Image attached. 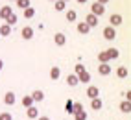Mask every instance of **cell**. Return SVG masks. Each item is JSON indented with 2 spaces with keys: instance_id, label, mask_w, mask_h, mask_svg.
Segmentation results:
<instances>
[{
  "instance_id": "6da1fadb",
  "label": "cell",
  "mask_w": 131,
  "mask_h": 120,
  "mask_svg": "<svg viewBox=\"0 0 131 120\" xmlns=\"http://www.w3.org/2000/svg\"><path fill=\"white\" fill-rule=\"evenodd\" d=\"M91 13H92L94 17H102L103 13H105V6H102V4H98V2H94V4L91 6Z\"/></svg>"
},
{
  "instance_id": "7a4b0ae2",
  "label": "cell",
  "mask_w": 131,
  "mask_h": 120,
  "mask_svg": "<svg viewBox=\"0 0 131 120\" xmlns=\"http://www.w3.org/2000/svg\"><path fill=\"white\" fill-rule=\"evenodd\" d=\"M83 22H85L89 28H94V26H98V22H100V20H98V17H94L92 13H89V15L85 17V20H83Z\"/></svg>"
},
{
  "instance_id": "3957f363",
  "label": "cell",
  "mask_w": 131,
  "mask_h": 120,
  "mask_svg": "<svg viewBox=\"0 0 131 120\" xmlns=\"http://www.w3.org/2000/svg\"><path fill=\"white\" fill-rule=\"evenodd\" d=\"M85 94H87V96H89L91 100L100 98V96H98V94H100V89L96 87V85H89V89H87V92H85Z\"/></svg>"
},
{
  "instance_id": "277c9868",
  "label": "cell",
  "mask_w": 131,
  "mask_h": 120,
  "mask_svg": "<svg viewBox=\"0 0 131 120\" xmlns=\"http://www.w3.org/2000/svg\"><path fill=\"white\" fill-rule=\"evenodd\" d=\"M111 24H109V26L111 28H116V26H120V24L122 22H124V19H122V15H118V13H115V15H111Z\"/></svg>"
},
{
  "instance_id": "5b68a950",
  "label": "cell",
  "mask_w": 131,
  "mask_h": 120,
  "mask_svg": "<svg viewBox=\"0 0 131 120\" xmlns=\"http://www.w3.org/2000/svg\"><path fill=\"white\" fill-rule=\"evenodd\" d=\"M15 102H17V96H15V92H6L4 94V104L6 105H15Z\"/></svg>"
},
{
  "instance_id": "8992f818",
  "label": "cell",
  "mask_w": 131,
  "mask_h": 120,
  "mask_svg": "<svg viewBox=\"0 0 131 120\" xmlns=\"http://www.w3.org/2000/svg\"><path fill=\"white\" fill-rule=\"evenodd\" d=\"M103 37H105L107 41H113V39L116 37V30H115V28H111V26L103 28Z\"/></svg>"
},
{
  "instance_id": "52a82bcc",
  "label": "cell",
  "mask_w": 131,
  "mask_h": 120,
  "mask_svg": "<svg viewBox=\"0 0 131 120\" xmlns=\"http://www.w3.org/2000/svg\"><path fill=\"white\" fill-rule=\"evenodd\" d=\"M20 35H22V39L30 41V39L33 37V28H31V26H24V28H22V31H20Z\"/></svg>"
},
{
  "instance_id": "ba28073f",
  "label": "cell",
  "mask_w": 131,
  "mask_h": 120,
  "mask_svg": "<svg viewBox=\"0 0 131 120\" xmlns=\"http://www.w3.org/2000/svg\"><path fill=\"white\" fill-rule=\"evenodd\" d=\"M98 74H102V76L111 74V65L109 63H100L98 65Z\"/></svg>"
},
{
  "instance_id": "9c48e42d",
  "label": "cell",
  "mask_w": 131,
  "mask_h": 120,
  "mask_svg": "<svg viewBox=\"0 0 131 120\" xmlns=\"http://www.w3.org/2000/svg\"><path fill=\"white\" fill-rule=\"evenodd\" d=\"M26 116H28L30 120H33V118H37V116H39V109H37L35 105H31V107H28V109H26Z\"/></svg>"
},
{
  "instance_id": "30bf717a",
  "label": "cell",
  "mask_w": 131,
  "mask_h": 120,
  "mask_svg": "<svg viewBox=\"0 0 131 120\" xmlns=\"http://www.w3.org/2000/svg\"><path fill=\"white\" fill-rule=\"evenodd\" d=\"M54 42H56V45L57 46H63L65 45V42H67V35H65V33H56V35H54Z\"/></svg>"
},
{
  "instance_id": "8fae6325",
  "label": "cell",
  "mask_w": 131,
  "mask_h": 120,
  "mask_svg": "<svg viewBox=\"0 0 131 120\" xmlns=\"http://www.w3.org/2000/svg\"><path fill=\"white\" fill-rule=\"evenodd\" d=\"M11 13H13L11 6H2V7H0V19H4V20H6Z\"/></svg>"
},
{
  "instance_id": "7c38bea8",
  "label": "cell",
  "mask_w": 131,
  "mask_h": 120,
  "mask_svg": "<svg viewBox=\"0 0 131 120\" xmlns=\"http://www.w3.org/2000/svg\"><path fill=\"white\" fill-rule=\"evenodd\" d=\"M76 30H78V33H81V35H87V33L91 31V28L87 26V24L81 20V22H78V26H76Z\"/></svg>"
},
{
  "instance_id": "4fadbf2b",
  "label": "cell",
  "mask_w": 131,
  "mask_h": 120,
  "mask_svg": "<svg viewBox=\"0 0 131 120\" xmlns=\"http://www.w3.org/2000/svg\"><path fill=\"white\" fill-rule=\"evenodd\" d=\"M30 96L33 100V104H35V102H42V100H45V92H42V91H33Z\"/></svg>"
},
{
  "instance_id": "5bb4252c",
  "label": "cell",
  "mask_w": 131,
  "mask_h": 120,
  "mask_svg": "<svg viewBox=\"0 0 131 120\" xmlns=\"http://www.w3.org/2000/svg\"><path fill=\"white\" fill-rule=\"evenodd\" d=\"M59 76H61V68L59 67H52L50 68V80H59Z\"/></svg>"
},
{
  "instance_id": "9a60e30c",
  "label": "cell",
  "mask_w": 131,
  "mask_h": 120,
  "mask_svg": "<svg viewBox=\"0 0 131 120\" xmlns=\"http://www.w3.org/2000/svg\"><path fill=\"white\" fill-rule=\"evenodd\" d=\"M9 35H11V26L2 24V26H0V37H9Z\"/></svg>"
},
{
  "instance_id": "2e32d148",
  "label": "cell",
  "mask_w": 131,
  "mask_h": 120,
  "mask_svg": "<svg viewBox=\"0 0 131 120\" xmlns=\"http://www.w3.org/2000/svg\"><path fill=\"white\" fill-rule=\"evenodd\" d=\"M105 54H107V57H109V61H111V59H118V56H120V52H118L116 48H107Z\"/></svg>"
},
{
  "instance_id": "e0dca14e",
  "label": "cell",
  "mask_w": 131,
  "mask_h": 120,
  "mask_svg": "<svg viewBox=\"0 0 131 120\" xmlns=\"http://www.w3.org/2000/svg\"><path fill=\"white\" fill-rule=\"evenodd\" d=\"M78 81H80V83H91V74L89 72H81L80 76H78Z\"/></svg>"
},
{
  "instance_id": "ac0fdd59",
  "label": "cell",
  "mask_w": 131,
  "mask_h": 120,
  "mask_svg": "<svg viewBox=\"0 0 131 120\" xmlns=\"http://www.w3.org/2000/svg\"><path fill=\"white\" fill-rule=\"evenodd\" d=\"M67 83L70 85V87H76V85L80 83V81H78V76H76V74H68V76H67Z\"/></svg>"
},
{
  "instance_id": "d6986e66",
  "label": "cell",
  "mask_w": 131,
  "mask_h": 120,
  "mask_svg": "<svg viewBox=\"0 0 131 120\" xmlns=\"http://www.w3.org/2000/svg\"><path fill=\"white\" fill-rule=\"evenodd\" d=\"M33 105V100H31V96H30V94H26V96L22 98V107H26V109H28V107H31Z\"/></svg>"
},
{
  "instance_id": "ffe728a7",
  "label": "cell",
  "mask_w": 131,
  "mask_h": 120,
  "mask_svg": "<svg viewBox=\"0 0 131 120\" xmlns=\"http://www.w3.org/2000/svg\"><path fill=\"white\" fill-rule=\"evenodd\" d=\"M17 20H19V19H17V15H15V13H11V15H9V17L6 19V24H7V26H11V28H13L15 24H17Z\"/></svg>"
},
{
  "instance_id": "44dd1931",
  "label": "cell",
  "mask_w": 131,
  "mask_h": 120,
  "mask_svg": "<svg viewBox=\"0 0 131 120\" xmlns=\"http://www.w3.org/2000/svg\"><path fill=\"white\" fill-rule=\"evenodd\" d=\"M76 19H78V13H76L74 9H68V11H67V20H68V22H76Z\"/></svg>"
},
{
  "instance_id": "7402d4cb",
  "label": "cell",
  "mask_w": 131,
  "mask_h": 120,
  "mask_svg": "<svg viewBox=\"0 0 131 120\" xmlns=\"http://www.w3.org/2000/svg\"><path fill=\"white\" fill-rule=\"evenodd\" d=\"M102 105H103V104H102V100H100V98H94V100H91V107H92L94 111L102 109Z\"/></svg>"
},
{
  "instance_id": "603a6c76",
  "label": "cell",
  "mask_w": 131,
  "mask_h": 120,
  "mask_svg": "<svg viewBox=\"0 0 131 120\" xmlns=\"http://www.w3.org/2000/svg\"><path fill=\"white\" fill-rule=\"evenodd\" d=\"M54 7H56V11H65L67 4L63 2V0H56V2H54Z\"/></svg>"
},
{
  "instance_id": "cb8c5ba5",
  "label": "cell",
  "mask_w": 131,
  "mask_h": 120,
  "mask_svg": "<svg viewBox=\"0 0 131 120\" xmlns=\"http://www.w3.org/2000/svg\"><path fill=\"white\" fill-rule=\"evenodd\" d=\"M24 17H26V19H33V17H35V9H33L31 6L26 7V9H24Z\"/></svg>"
},
{
  "instance_id": "d4e9b609",
  "label": "cell",
  "mask_w": 131,
  "mask_h": 120,
  "mask_svg": "<svg viewBox=\"0 0 131 120\" xmlns=\"http://www.w3.org/2000/svg\"><path fill=\"white\" fill-rule=\"evenodd\" d=\"M116 76H118V78H122V80L127 78V68H126V67H120L118 70H116Z\"/></svg>"
},
{
  "instance_id": "484cf974",
  "label": "cell",
  "mask_w": 131,
  "mask_h": 120,
  "mask_svg": "<svg viewBox=\"0 0 131 120\" xmlns=\"http://www.w3.org/2000/svg\"><path fill=\"white\" fill-rule=\"evenodd\" d=\"M15 4L19 6L20 9H26V7H30V6H31V4H30V0H17Z\"/></svg>"
},
{
  "instance_id": "4316f807",
  "label": "cell",
  "mask_w": 131,
  "mask_h": 120,
  "mask_svg": "<svg viewBox=\"0 0 131 120\" xmlns=\"http://www.w3.org/2000/svg\"><path fill=\"white\" fill-rule=\"evenodd\" d=\"M72 105H74V102L72 100H67V104H65V111L68 115H74V109H72Z\"/></svg>"
},
{
  "instance_id": "83f0119b",
  "label": "cell",
  "mask_w": 131,
  "mask_h": 120,
  "mask_svg": "<svg viewBox=\"0 0 131 120\" xmlns=\"http://www.w3.org/2000/svg\"><path fill=\"white\" fill-rule=\"evenodd\" d=\"M120 111H122V113H129V111H131V104H129V102H122V104H120Z\"/></svg>"
},
{
  "instance_id": "f1b7e54d",
  "label": "cell",
  "mask_w": 131,
  "mask_h": 120,
  "mask_svg": "<svg viewBox=\"0 0 131 120\" xmlns=\"http://www.w3.org/2000/svg\"><path fill=\"white\" fill-rule=\"evenodd\" d=\"M74 120H87V113L85 111H78V113H74Z\"/></svg>"
},
{
  "instance_id": "f546056e",
  "label": "cell",
  "mask_w": 131,
  "mask_h": 120,
  "mask_svg": "<svg viewBox=\"0 0 131 120\" xmlns=\"http://www.w3.org/2000/svg\"><path fill=\"white\" fill-rule=\"evenodd\" d=\"M98 61H100V63H109V57H107V54H105V50L98 54Z\"/></svg>"
},
{
  "instance_id": "4dcf8cb0",
  "label": "cell",
  "mask_w": 131,
  "mask_h": 120,
  "mask_svg": "<svg viewBox=\"0 0 131 120\" xmlns=\"http://www.w3.org/2000/svg\"><path fill=\"white\" fill-rule=\"evenodd\" d=\"M81 72H85V67H83L81 63H78V65L74 67V74H76V76H80Z\"/></svg>"
},
{
  "instance_id": "1f68e13d",
  "label": "cell",
  "mask_w": 131,
  "mask_h": 120,
  "mask_svg": "<svg viewBox=\"0 0 131 120\" xmlns=\"http://www.w3.org/2000/svg\"><path fill=\"white\" fill-rule=\"evenodd\" d=\"M72 109H74V113H78V111H83V105L80 104V102H74V105H72Z\"/></svg>"
},
{
  "instance_id": "d6a6232c",
  "label": "cell",
  "mask_w": 131,
  "mask_h": 120,
  "mask_svg": "<svg viewBox=\"0 0 131 120\" xmlns=\"http://www.w3.org/2000/svg\"><path fill=\"white\" fill-rule=\"evenodd\" d=\"M0 120H13L11 113H0Z\"/></svg>"
},
{
  "instance_id": "836d02e7",
  "label": "cell",
  "mask_w": 131,
  "mask_h": 120,
  "mask_svg": "<svg viewBox=\"0 0 131 120\" xmlns=\"http://www.w3.org/2000/svg\"><path fill=\"white\" fill-rule=\"evenodd\" d=\"M96 2H98V4H102V6H105V4L109 2V0H96Z\"/></svg>"
},
{
  "instance_id": "e575fe53",
  "label": "cell",
  "mask_w": 131,
  "mask_h": 120,
  "mask_svg": "<svg viewBox=\"0 0 131 120\" xmlns=\"http://www.w3.org/2000/svg\"><path fill=\"white\" fill-rule=\"evenodd\" d=\"M37 118H39V120H50L48 116H37Z\"/></svg>"
},
{
  "instance_id": "d590c367",
  "label": "cell",
  "mask_w": 131,
  "mask_h": 120,
  "mask_svg": "<svg viewBox=\"0 0 131 120\" xmlns=\"http://www.w3.org/2000/svg\"><path fill=\"white\" fill-rule=\"evenodd\" d=\"M2 68H4V61L0 59V70H2Z\"/></svg>"
},
{
  "instance_id": "8d00e7d4",
  "label": "cell",
  "mask_w": 131,
  "mask_h": 120,
  "mask_svg": "<svg viewBox=\"0 0 131 120\" xmlns=\"http://www.w3.org/2000/svg\"><path fill=\"white\" fill-rule=\"evenodd\" d=\"M76 2H78V4H85V2H87V0H76Z\"/></svg>"
},
{
  "instance_id": "74e56055",
  "label": "cell",
  "mask_w": 131,
  "mask_h": 120,
  "mask_svg": "<svg viewBox=\"0 0 131 120\" xmlns=\"http://www.w3.org/2000/svg\"><path fill=\"white\" fill-rule=\"evenodd\" d=\"M63 2H65V4H67V2H70V0H63Z\"/></svg>"
},
{
  "instance_id": "f35d334b",
  "label": "cell",
  "mask_w": 131,
  "mask_h": 120,
  "mask_svg": "<svg viewBox=\"0 0 131 120\" xmlns=\"http://www.w3.org/2000/svg\"><path fill=\"white\" fill-rule=\"evenodd\" d=\"M9 2H17V0H9Z\"/></svg>"
},
{
  "instance_id": "ab89813d",
  "label": "cell",
  "mask_w": 131,
  "mask_h": 120,
  "mask_svg": "<svg viewBox=\"0 0 131 120\" xmlns=\"http://www.w3.org/2000/svg\"><path fill=\"white\" fill-rule=\"evenodd\" d=\"M52 2H56V0H52Z\"/></svg>"
}]
</instances>
